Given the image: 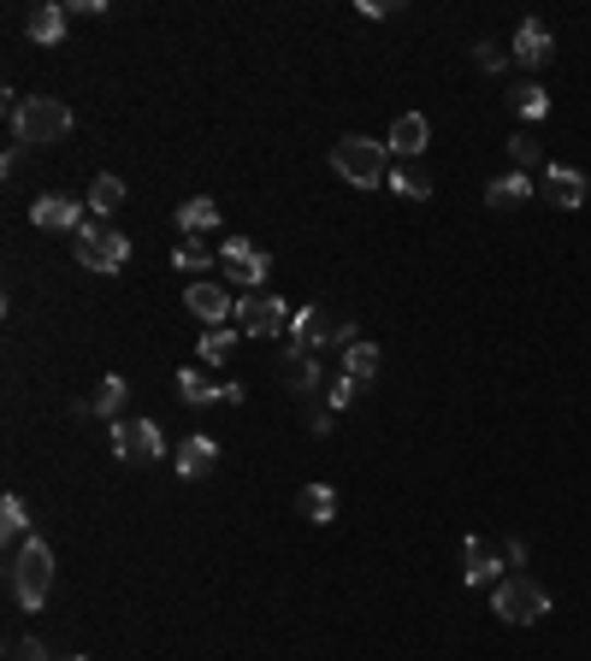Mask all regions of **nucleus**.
Here are the masks:
<instances>
[{"label": "nucleus", "mask_w": 591, "mask_h": 661, "mask_svg": "<svg viewBox=\"0 0 591 661\" xmlns=\"http://www.w3.org/2000/svg\"><path fill=\"white\" fill-rule=\"evenodd\" d=\"M7 585H12V602L19 609H42V602L54 597V550L42 538H24L19 543V555H12V567H7Z\"/></svg>", "instance_id": "nucleus-1"}, {"label": "nucleus", "mask_w": 591, "mask_h": 661, "mask_svg": "<svg viewBox=\"0 0 591 661\" xmlns=\"http://www.w3.org/2000/svg\"><path fill=\"white\" fill-rule=\"evenodd\" d=\"M71 130V107L54 95H31V101H12V142L19 149H48Z\"/></svg>", "instance_id": "nucleus-2"}, {"label": "nucleus", "mask_w": 591, "mask_h": 661, "mask_svg": "<svg viewBox=\"0 0 591 661\" xmlns=\"http://www.w3.org/2000/svg\"><path fill=\"white\" fill-rule=\"evenodd\" d=\"M331 172L355 189H379L391 178V149H385V142H367V137H338L331 142Z\"/></svg>", "instance_id": "nucleus-3"}, {"label": "nucleus", "mask_w": 591, "mask_h": 661, "mask_svg": "<svg viewBox=\"0 0 591 661\" xmlns=\"http://www.w3.org/2000/svg\"><path fill=\"white\" fill-rule=\"evenodd\" d=\"M492 609H497L509 626H532V621H544V614H551V591H544L532 573H509V579H497Z\"/></svg>", "instance_id": "nucleus-4"}, {"label": "nucleus", "mask_w": 591, "mask_h": 661, "mask_svg": "<svg viewBox=\"0 0 591 661\" xmlns=\"http://www.w3.org/2000/svg\"><path fill=\"white\" fill-rule=\"evenodd\" d=\"M71 255H78V267L90 272H125L131 267V237L113 225H83L78 243H71Z\"/></svg>", "instance_id": "nucleus-5"}, {"label": "nucleus", "mask_w": 591, "mask_h": 661, "mask_svg": "<svg viewBox=\"0 0 591 661\" xmlns=\"http://www.w3.org/2000/svg\"><path fill=\"white\" fill-rule=\"evenodd\" d=\"M113 455L137 461V467H154V461H166V432L154 420H113Z\"/></svg>", "instance_id": "nucleus-6"}, {"label": "nucleus", "mask_w": 591, "mask_h": 661, "mask_svg": "<svg viewBox=\"0 0 591 661\" xmlns=\"http://www.w3.org/2000/svg\"><path fill=\"white\" fill-rule=\"evenodd\" d=\"M291 307H284L279 296H267V290H249V296L237 302V326H243V337H284L291 331Z\"/></svg>", "instance_id": "nucleus-7"}, {"label": "nucleus", "mask_w": 591, "mask_h": 661, "mask_svg": "<svg viewBox=\"0 0 591 661\" xmlns=\"http://www.w3.org/2000/svg\"><path fill=\"white\" fill-rule=\"evenodd\" d=\"M220 267H225V278L231 284H249V290H261L267 278H272V260L255 248L249 237H225V248H220Z\"/></svg>", "instance_id": "nucleus-8"}, {"label": "nucleus", "mask_w": 591, "mask_h": 661, "mask_svg": "<svg viewBox=\"0 0 591 661\" xmlns=\"http://www.w3.org/2000/svg\"><path fill=\"white\" fill-rule=\"evenodd\" d=\"M31 225H42V231H71V237H78L90 219H83V208L71 196H36L31 201Z\"/></svg>", "instance_id": "nucleus-9"}, {"label": "nucleus", "mask_w": 591, "mask_h": 661, "mask_svg": "<svg viewBox=\"0 0 591 661\" xmlns=\"http://www.w3.org/2000/svg\"><path fill=\"white\" fill-rule=\"evenodd\" d=\"M461 579L468 585H497L503 579V550H492L485 538H461Z\"/></svg>", "instance_id": "nucleus-10"}, {"label": "nucleus", "mask_w": 591, "mask_h": 661, "mask_svg": "<svg viewBox=\"0 0 591 661\" xmlns=\"http://www.w3.org/2000/svg\"><path fill=\"white\" fill-rule=\"evenodd\" d=\"M184 307H190L196 319H208V326L237 319V302L225 296V284H190V290H184Z\"/></svg>", "instance_id": "nucleus-11"}, {"label": "nucleus", "mask_w": 591, "mask_h": 661, "mask_svg": "<svg viewBox=\"0 0 591 661\" xmlns=\"http://www.w3.org/2000/svg\"><path fill=\"white\" fill-rule=\"evenodd\" d=\"M385 149H391L397 160H421L432 149V125L421 119V113H402V119L391 125V137H385Z\"/></svg>", "instance_id": "nucleus-12"}, {"label": "nucleus", "mask_w": 591, "mask_h": 661, "mask_svg": "<svg viewBox=\"0 0 591 661\" xmlns=\"http://www.w3.org/2000/svg\"><path fill=\"white\" fill-rule=\"evenodd\" d=\"M125 396H131V378L107 373L90 396H83V414H95V420H125Z\"/></svg>", "instance_id": "nucleus-13"}, {"label": "nucleus", "mask_w": 591, "mask_h": 661, "mask_svg": "<svg viewBox=\"0 0 591 661\" xmlns=\"http://www.w3.org/2000/svg\"><path fill=\"white\" fill-rule=\"evenodd\" d=\"M515 60H521L527 71H539V66H551V54H556V42H551V31H544L539 19H527L521 31H515Z\"/></svg>", "instance_id": "nucleus-14"}, {"label": "nucleus", "mask_w": 591, "mask_h": 661, "mask_svg": "<svg viewBox=\"0 0 591 661\" xmlns=\"http://www.w3.org/2000/svg\"><path fill=\"white\" fill-rule=\"evenodd\" d=\"M213 467H220V444H213V437H184L178 444V479H208Z\"/></svg>", "instance_id": "nucleus-15"}, {"label": "nucleus", "mask_w": 591, "mask_h": 661, "mask_svg": "<svg viewBox=\"0 0 591 661\" xmlns=\"http://www.w3.org/2000/svg\"><path fill=\"white\" fill-rule=\"evenodd\" d=\"M544 196H551L562 213H574V208L586 201V172H574V166H551V172H544Z\"/></svg>", "instance_id": "nucleus-16"}, {"label": "nucleus", "mask_w": 591, "mask_h": 661, "mask_svg": "<svg viewBox=\"0 0 591 661\" xmlns=\"http://www.w3.org/2000/svg\"><path fill=\"white\" fill-rule=\"evenodd\" d=\"M225 219H220V208H213L208 196H190L178 208V237H208V231H220Z\"/></svg>", "instance_id": "nucleus-17"}, {"label": "nucleus", "mask_w": 591, "mask_h": 661, "mask_svg": "<svg viewBox=\"0 0 591 661\" xmlns=\"http://www.w3.org/2000/svg\"><path fill=\"white\" fill-rule=\"evenodd\" d=\"M527 196H532V178H527V172H503V178H492V184H485V208H492V213H503V208H521Z\"/></svg>", "instance_id": "nucleus-18"}, {"label": "nucleus", "mask_w": 591, "mask_h": 661, "mask_svg": "<svg viewBox=\"0 0 591 661\" xmlns=\"http://www.w3.org/2000/svg\"><path fill=\"white\" fill-rule=\"evenodd\" d=\"M284 385H291L296 396H320V385H331L326 378V366H320V355H284Z\"/></svg>", "instance_id": "nucleus-19"}, {"label": "nucleus", "mask_w": 591, "mask_h": 661, "mask_svg": "<svg viewBox=\"0 0 591 661\" xmlns=\"http://www.w3.org/2000/svg\"><path fill=\"white\" fill-rule=\"evenodd\" d=\"M296 508H302V520L331 526V520H338V491H331V484H302V491H296Z\"/></svg>", "instance_id": "nucleus-20"}, {"label": "nucleus", "mask_w": 591, "mask_h": 661, "mask_svg": "<svg viewBox=\"0 0 591 661\" xmlns=\"http://www.w3.org/2000/svg\"><path fill=\"white\" fill-rule=\"evenodd\" d=\"M385 184H391L397 196H409V201H426V196H432V172L421 166V160H397Z\"/></svg>", "instance_id": "nucleus-21"}, {"label": "nucleus", "mask_w": 591, "mask_h": 661, "mask_svg": "<svg viewBox=\"0 0 591 661\" xmlns=\"http://www.w3.org/2000/svg\"><path fill=\"white\" fill-rule=\"evenodd\" d=\"M379 343H367V337H362V343H350V349H343V378H355V385H373V373H379Z\"/></svg>", "instance_id": "nucleus-22"}, {"label": "nucleus", "mask_w": 591, "mask_h": 661, "mask_svg": "<svg viewBox=\"0 0 591 661\" xmlns=\"http://www.w3.org/2000/svg\"><path fill=\"white\" fill-rule=\"evenodd\" d=\"M66 19H71L66 7H36L31 19H24V31H31V42H42V48H54V42L66 36Z\"/></svg>", "instance_id": "nucleus-23"}, {"label": "nucleus", "mask_w": 591, "mask_h": 661, "mask_svg": "<svg viewBox=\"0 0 591 661\" xmlns=\"http://www.w3.org/2000/svg\"><path fill=\"white\" fill-rule=\"evenodd\" d=\"M213 260H220V248L201 243V237H184L178 248H172V267H178V272H208Z\"/></svg>", "instance_id": "nucleus-24"}, {"label": "nucleus", "mask_w": 591, "mask_h": 661, "mask_svg": "<svg viewBox=\"0 0 591 661\" xmlns=\"http://www.w3.org/2000/svg\"><path fill=\"white\" fill-rule=\"evenodd\" d=\"M509 107L521 113V119H544V113H551V95H544V83H509Z\"/></svg>", "instance_id": "nucleus-25"}, {"label": "nucleus", "mask_w": 591, "mask_h": 661, "mask_svg": "<svg viewBox=\"0 0 591 661\" xmlns=\"http://www.w3.org/2000/svg\"><path fill=\"white\" fill-rule=\"evenodd\" d=\"M0 538H7V543H24V538H31V514H24L19 496H0Z\"/></svg>", "instance_id": "nucleus-26"}, {"label": "nucleus", "mask_w": 591, "mask_h": 661, "mask_svg": "<svg viewBox=\"0 0 591 661\" xmlns=\"http://www.w3.org/2000/svg\"><path fill=\"white\" fill-rule=\"evenodd\" d=\"M90 208H95V213H119V208H125V184L113 178V172H101V178L90 184Z\"/></svg>", "instance_id": "nucleus-27"}, {"label": "nucleus", "mask_w": 591, "mask_h": 661, "mask_svg": "<svg viewBox=\"0 0 591 661\" xmlns=\"http://www.w3.org/2000/svg\"><path fill=\"white\" fill-rule=\"evenodd\" d=\"M178 396H184L190 408H208V402H220V385H208L201 373H190V366H184V373H178Z\"/></svg>", "instance_id": "nucleus-28"}, {"label": "nucleus", "mask_w": 591, "mask_h": 661, "mask_svg": "<svg viewBox=\"0 0 591 661\" xmlns=\"http://www.w3.org/2000/svg\"><path fill=\"white\" fill-rule=\"evenodd\" d=\"M243 343V331H225V326H213V331H201V361H225L231 349Z\"/></svg>", "instance_id": "nucleus-29"}, {"label": "nucleus", "mask_w": 591, "mask_h": 661, "mask_svg": "<svg viewBox=\"0 0 591 661\" xmlns=\"http://www.w3.org/2000/svg\"><path fill=\"white\" fill-rule=\"evenodd\" d=\"M355 396H362V385L355 378H343V373H331V385H326V408H350Z\"/></svg>", "instance_id": "nucleus-30"}, {"label": "nucleus", "mask_w": 591, "mask_h": 661, "mask_svg": "<svg viewBox=\"0 0 591 661\" xmlns=\"http://www.w3.org/2000/svg\"><path fill=\"white\" fill-rule=\"evenodd\" d=\"M509 160H515V172H532L539 166V137H509Z\"/></svg>", "instance_id": "nucleus-31"}, {"label": "nucleus", "mask_w": 591, "mask_h": 661, "mask_svg": "<svg viewBox=\"0 0 591 661\" xmlns=\"http://www.w3.org/2000/svg\"><path fill=\"white\" fill-rule=\"evenodd\" d=\"M7 661H48V650H42L36 638H12L7 644Z\"/></svg>", "instance_id": "nucleus-32"}, {"label": "nucleus", "mask_w": 591, "mask_h": 661, "mask_svg": "<svg viewBox=\"0 0 591 661\" xmlns=\"http://www.w3.org/2000/svg\"><path fill=\"white\" fill-rule=\"evenodd\" d=\"M331 420H338V408H326V402H314V408H308V432H314V437H326V432H331Z\"/></svg>", "instance_id": "nucleus-33"}, {"label": "nucleus", "mask_w": 591, "mask_h": 661, "mask_svg": "<svg viewBox=\"0 0 591 661\" xmlns=\"http://www.w3.org/2000/svg\"><path fill=\"white\" fill-rule=\"evenodd\" d=\"M355 12H362V19H391V12H402L397 0H355Z\"/></svg>", "instance_id": "nucleus-34"}, {"label": "nucleus", "mask_w": 591, "mask_h": 661, "mask_svg": "<svg viewBox=\"0 0 591 661\" xmlns=\"http://www.w3.org/2000/svg\"><path fill=\"white\" fill-rule=\"evenodd\" d=\"M473 60H480V71H503V48H497V42H480Z\"/></svg>", "instance_id": "nucleus-35"}, {"label": "nucleus", "mask_w": 591, "mask_h": 661, "mask_svg": "<svg viewBox=\"0 0 591 661\" xmlns=\"http://www.w3.org/2000/svg\"><path fill=\"white\" fill-rule=\"evenodd\" d=\"M503 567H527V543H521V538L503 543Z\"/></svg>", "instance_id": "nucleus-36"}, {"label": "nucleus", "mask_w": 591, "mask_h": 661, "mask_svg": "<svg viewBox=\"0 0 591 661\" xmlns=\"http://www.w3.org/2000/svg\"><path fill=\"white\" fill-rule=\"evenodd\" d=\"M66 661H90V656H66Z\"/></svg>", "instance_id": "nucleus-37"}]
</instances>
